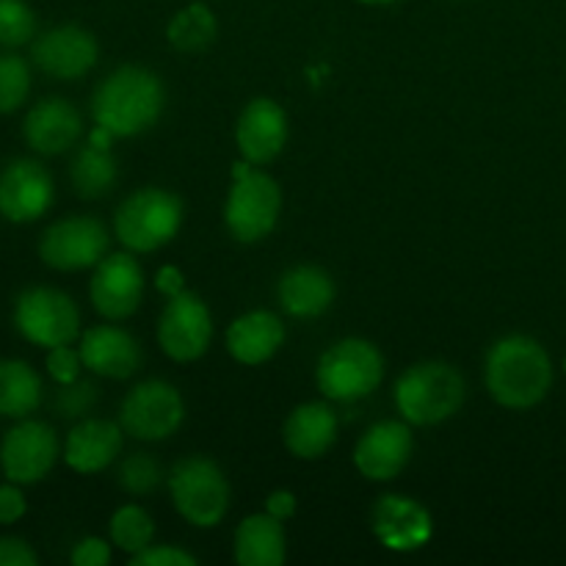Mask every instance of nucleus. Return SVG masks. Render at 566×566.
I'll use <instances>...</instances> for the list:
<instances>
[{
  "label": "nucleus",
  "mask_w": 566,
  "mask_h": 566,
  "mask_svg": "<svg viewBox=\"0 0 566 566\" xmlns=\"http://www.w3.org/2000/svg\"><path fill=\"white\" fill-rule=\"evenodd\" d=\"M166 88L153 70L119 66L92 94V116L114 138H133L158 125Z\"/></svg>",
  "instance_id": "obj_1"
},
{
  "label": "nucleus",
  "mask_w": 566,
  "mask_h": 566,
  "mask_svg": "<svg viewBox=\"0 0 566 566\" xmlns=\"http://www.w3.org/2000/svg\"><path fill=\"white\" fill-rule=\"evenodd\" d=\"M486 390L501 407L531 409L553 387V359L539 340L528 335L501 337L486 354Z\"/></svg>",
  "instance_id": "obj_2"
},
{
  "label": "nucleus",
  "mask_w": 566,
  "mask_h": 566,
  "mask_svg": "<svg viewBox=\"0 0 566 566\" xmlns=\"http://www.w3.org/2000/svg\"><path fill=\"white\" fill-rule=\"evenodd\" d=\"M392 396L407 423L437 426L462 409L468 390L462 374L453 365L431 359L403 370Z\"/></svg>",
  "instance_id": "obj_3"
},
{
  "label": "nucleus",
  "mask_w": 566,
  "mask_h": 566,
  "mask_svg": "<svg viewBox=\"0 0 566 566\" xmlns=\"http://www.w3.org/2000/svg\"><path fill=\"white\" fill-rule=\"evenodd\" d=\"M182 227V202L166 188H142L116 208L114 232L133 254H149L177 238Z\"/></svg>",
  "instance_id": "obj_4"
},
{
  "label": "nucleus",
  "mask_w": 566,
  "mask_h": 566,
  "mask_svg": "<svg viewBox=\"0 0 566 566\" xmlns=\"http://www.w3.org/2000/svg\"><path fill=\"white\" fill-rule=\"evenodd\" d=\"M381 379H385V357L374 343L363 337L337 340L321 354L318 368H315L318 390L329 401L340 403L368 398L370 392L379 390Z\"/></svg>",
  "instance_id": "obj_5"
},
{
  "label": "nucleus",
  "mask_w": 566,
  "mask_h": 566,
  "mask_svg": "<svg viewBox=\"0 0 566 566\" xmlns=\"http://www.w3.org/2000/svg\"><path fill=\"white\" fill-rule=\"evenodd\" d=\"M169 492L177 514L193 528H216L230 512V484L208 457H186L171 468Z\"/></svg>",
  "instance_id": "obj_6"
},
{
  "label": "nucleus",
  "mask_w": 566,
  "mask_h": 566,
  "mask_svg": "<svg viewBox=\"0 0 566 566\" xmlns=\"http://www.w3.org/2000/svg\"><path fill=\"white\" fill-rule=\"evenodd\" d=\"M282 213V191L274 177L252 169V164L238 166L235 182L227 193L224 221L235 241L258 243L274 232Z\"/></svg>",
  "instance_id": "obj_7"
},
{
  "label": "nucleus",
  "mask_w": 566,
  "mask_h": 566,
  "mask_svg": "<svg viewBox=\"0 0 566 566\" xmlns=\"http://www.w3.org/2000/svg\"><path fill=\"white\" fill-rule=\"evenodd\" d=\"M14 326L33 346H70L81 340V310L64 291L28 287L14 302Z\"/></svg>",
  "instance_id": "obj_8"
},
{
  "label": "nucleus",
  "mask_w": 566,
  "mask_h": 566,
  "mask_svg": "<svg viewBox=\"0 0 566 566\" xmlns=\"http://www.w3.org/2000/svg\"><path fill=\"white\" fill-rule=\"evenodd\" d=\"M186 420V401L180 390L164 379H147L133 387L119 407V426L125 434L142 442H160L175 434Z\"/></svg>",
  "instance_id": "obj_9"
},
{
  "label": "nucleus",
  "mask_w": 566,
  "mask_h": 566,
  "mask_svg": "<svg viewBox=\"0 0 566 566\" xmlns=\"http://www.w3.org/2000/svg\"><path fill=\"white\" fill-rule=\"evenodd\" d=\"M111 235L105 224L92 216H66L44 230L39 258L55 271L94 269L108 254Z\"/></svg>",
  "instance_id": "obj_10"
},
{
  "label": "nucleus",
  "mask_w": 566,
  "mask_h": 566,
  "mask_svg": "<svg viewBox=\"0 0 566 566\" xmlns=\"http://www.w3.org/2000/svg\"><path fill=\"white\" fill-rule=\"evenodd\" d=\"M213 340V318L197 293L180 291L169 296L158 321V343L175 363H197Z\"/></svg>",
  "instance_id": "obj_11"
},
{
  "label": "nucleus",
  "mask_w": 566,
  "mask_h": 566,
  "mask_svg": "<svg viewBox=\"0 0 566 566\" xmlns=\"http://www.w3.org/2000/svg\"><path fill=\"white\" fill-rule=\"evenodd\" d=\"M59 453L61 446L53 426L22 418L14 429L6 431L0 442V468L14 484H39L55 468Z\"/></svg>",
  "instance_id": "obj_12"
},
{
  "label": "nucleus",
  "mask_w": 566,
  "mask_h": 566,
  "mask_svg": "<svg viewBox=\"0 0 566 566\" xmlns=\"http://www.w3.org/2000/svg\"><path fill=\"white\" fill-rule=\"evenodd\" d=\"M144 287H147V282H144L138 260L130 252H116L105 254L94 265L88 298L105 321H125L142 307Z\"/></svg>",
  "instance_id": "obj_13"
},
{
  "label": "nucleus",
  "mask_w": 566,
  "mask_h": 566,
  "mask_svg": "<svg viewBox=\"0 0 566 566\" xmlns=\"http://www.w3.org/2000/svg\"><path fill=\"white\" fill-rule=\"evenodd\" d=\"M55 186L50 171L39 160H11L0 171V216L14 224L36 221L53 208Z\"/></svg>",
  "instance_id": "obj_14"
},
{
  "label": "nucleus",
  "mask_w": 566,
  "mask_h": 566,
  "mask_svg": "<svg viewBox=\"0 0 566 566\" xmlns=\"http://www.w3.org/2000/svg\"><path fill=\"white\" fill-rule=\"evenodd\" d=\"M31 59L44 75L59 81H77L94 70L99 59L97 39L81 25H59L36 36Z\"/></svg>",
  "instance_id": "obj_15"
},
{
  "label": "nucleus",
  "mask_w": 566,
  "mask_h": 566,
  "mask_svg": "<svg viewBox=\"0 0 566 566\" xmlns=\"http://www.w3.org/2000/svg\"><path fill=\"white\" fill-rule=\"evenodd\" d=\"M415 451V434L407 420H381L359 437L354 464L368 481H392L401 475Z\"/></svg>",
  "instance_id": "obj_16"
},
{
  "label": "nucleus",
  "mask_w": 566,
  "mask_h": 566,
  "mask_svg": "<svg viewBox=\"0 0 566 566\" xmlns=\"http://www.w3.org/2000/svg\"><path fill=\"white\" fill-rule=\"evenodd\" d=\"M235 144L243 160L252 166H265L280 158L287 144L285 108L271 97L252 99L235 122Z\"/></svg>",
  "instance_id": "obj_17"
},
{
  "label": "nucleus",
  "mask_w": 566,
  "mask_h": 566,
  "mask_svg": "<svg viewBox=\"0 0 566 566\" xmlns=\"http://www.w3.org/2000/svg\"><path fill=\"white\" fill-rule=\"evenodd\" d=\"M370 528L374 536L396 553H412L429 545L434 534L431 514L423 503L412 501L407 495H385L370 512Z\"/></svg>",
  "instance_id": "obj_18"
},
{
  "label": "nucleus",
  "mask_w": 566,
  "mask_h": 566,
  "mask_svg": "<svg viewBox=\"0 0 566 566\" xmlns=\"http://www.w3.org/2000/svg\"><path fill=\"white\" fill-rule=\"evenodd\" d=\"M81 357L86 370L105 379H130L144 365V348L127 329L114 324L92 326L81 335Z\"/></svg>",
  "instance_id": "obj_19"
},
{
  "label": "nucleus",
  "mask_w": 566,
  "mask_h": 566,
  "mask_svg": "<svg viewBox=\"0 0 566 566\" xmlns=\"http://www.w3.org/2000/svg\"><path fill=\"white\" fill-rule=\"evenodd\" d=\"M83 136V116L70 99L48 97L28 111L22 138L39 155H61Z\"/></svg>",
  "instance_id": "obj_20"
},
{
  "label": "nucleus",
  "mask_w": 566,
  "mask_h": 566,
  "mask_svg": "<svg viewBox=\"0 0 566 566\" xmlns=\"http://www.w3.org/2000/svg\"><path fill=\"white\" fill-rule=\"evenodd\" d=\"M122 446H125V429L119 423L103 418H83L66 434L64 462L81 475L103 473L119 457Z\"/></svg>",
  "instance_id": "obj_21"
},
{
  "label": "nucleus",
  "mask_w": 566,
  "mask_h": 566,
  "mask_svg": "<svg viewBox=\"0 0 566 566\" xmlns=\"http://www.w3.org/2000/svg\"><path fill=\"white\" fill-rule=\"evenodd\" d=\"M335 280L321 265H296L276 285V302L291 318H321L335 304Z\"/></svg>",
  "instance_id": "obj_22"
},
{
  "label": "nucleus",
  "mask_w": 566,
  "mask_h": 566,
  "mask_svg": "<svg viewBox=\"0 0 566 566\" xmlns=\"http://www.w3.org/2000/svg\"><path fill=\"white\" fill-rule=\"evenodd\" d=\"M285 343V324L276 313L252 310L227 326V352L241 365H263Z\"/></svg>",
  "instance_id": "obj_23"
},
{
  "label": "nucleus",
  "mask_w": 566,
  "mask_h": 566,
  "mask_svg": "<svg viewBox=\"0 0 566 566\" xmlns=\"http://www.w3.org/2000/svg\"><path fill=\"white\" fill-rule=\"evenodd\" d=\"M337 440V415L329 403H298L282 426V442L296 459H321Z\"/></svg>",
  "instance_id": "obj_24"
},
{
  "label": "nucleus",
  "mask_w": 566,
  "mask_h": 566,
  "mask_svg": "<svg viewBox=\"0 0 566 566\" xmlns=\"http://www.w3.org/2000/svg\"><path fill=\"white\" fill-rule=\"evenodd\" d=\"M287 556V536L274 514H249L235 528L232 558L241 566H280Z\"/></svg>",
  "instance_id": "obj_25"
},
{
  "label": "nucleus",
  "mask_w": 566,
  "mask_h": 566,
  "mask_svg": "<svg viewBox=\"0 0 566 566\" xmlns=\"http://www.w3.org/2000/svg\"><path fill=\"white\" fill-rule=\"evenodd\" d=\"M72 188L81 199H103L105 193L114 191L119 180V164H116L111 147L88 142L72 158L70 166Z\"/></svg>",
  "instance_id": "obj_26"
},
{
  "label": "nucleus",
  "mask_w": 566,
  "mask_h": 566,
  "mask_svg": "<svg viewBox=\"0 0 566 566\" xmlns=\"http://www.w3.org/2000/svg\"><path fill=\"white\" fill-rule=\"evenodd\" d=\"M42 403V379L22 359H0V418L22 420Z\"/></svg>",
  "instance_id": "obj_27"
},
{
  "label": "nucleus",
  "mask_w": 566,
  "mask_h": 566,
  "mask_svg": "<svg viewBox=\"0 0 566 566\" xmlns=\"http://www.w3.org/2000/svg\"><path fill=\"white\" fill-rule=\"evenodd\" d=\"M219 36V20L205 3H188L166 25V39L180 53H202Z\"/></svg>",
  "instance_id": "obj_28"
},
{
  "label": "nucleus",
  "mask_w": 566,
  "mask_h": 566,
  "mask_svg": "<svg viewBox=\"0 0 566 566\" xmlns=\"http://www.w3.org/2000/svg\"><path fill=\"white\" fill-rule=\"evenodd\" d=\"M108 531L111 545H116L127 556H136V553L147 551L155 539L153 517L142 506H133V503L116 509L108 523Z\"/></svg>",
  "instance_id": "obj_29"
},
{
  "label": "nucleus",
  "mask_w": 566,
  "mask_h": 566,
  "mask_svg": "<svg viewBox=\"0 0 566 566\" xmlns=\"http://www.w3.org/2000/svg\"><path fill=\"white\" fill-rule=\"evenodd\" d=\"M31 94V66L17 53H0V114H14Z\"/></svg>",
  "instance_id": "obj_30"
},
{
  "label": "nucleus",
  "mask_w": 566,
  "mask_h": 566,
  "mask_svg": "<svg viewBox=\"0 0 566 566\" xmlns=\"http://www.w3.org/2000/svg\"><path fill=\"white\" fill-rule=\"evenodd\" d=\"M36 36V14L25 0H0V48H22Z\"/></svg>",
  "instance_id": "obj_31"
},
{
  "label": "nucleus",
  "mask_w": 566,
  "mask_h": 566,
  "mask_svg": "<svg viewBox=\"0 0 566 566\" xmlns=\"http://www.w3.org/2000/svg\"><path fill=\"white\" fill-rule=\"evenodd\" d=\"M164 481V470L149 453H130L119 464V486L127 495H149Z\"/></svg>",
  "instance_id": "obj_32"
},
{
  "label": "nucleus",
  "mask_w": 566,
  "mask_h": 566,
  "mask_svg": "<svg viewBox=\"0 0 566 566\" xmlns=\"http://www.w3.org/2000/svg\"><path fill=\"white\" fill-rule=\"evenodd\" d=\"M99 401V387L88 379H75L70 385H59L55 392V415L66 420L88 418Z\"/></svg>",
  "instance_id": "obj_33"
},
{
  "label": "nucleus",
  "mask_w": 566,
  "mask_h": 566,
  "mask_svg": "<svg viewBox=\"0 0 566 566\" xmlns=\"http://www.w3.org/2000/svg\"><path fill=\"white\" fill-rule=\"evenodd\" d=\"M83 368L86 365H83L81 348H72V343L70 346L48 348V374L59 385H70V381L81 379Z\"/></svg>",
  "instance_id": "obj_34"
},
{
  "label": "nucleus",
  "mask_w": 566,
  "mask_h": 566,
  "mask_svg": "<svg viewBox=\"0 0 566 566\" xmlns=\"http://www.w3.org/2000/svg\"><path fill=\"white\" fill-rule=\"evenodd\" d=\"M193 564H197V558H193L191 553L171 545H158V547L149 545L147 551L130 556V566H193Z\"/></svg>",
  "instance_id": "obj_35"
},
{
  "label": "nucleus",
  "mask_w": 566,
  "mask_h": 566,
  "mask_svg": "<svg viewBox=\"0 0 566 566\" xmlns=\"http://www.w3.org/2000/svg\"><path fill=\"white\" fill-rule=\"evenodd\" d=\"M70 562L75 566H108L111 564V545L99 536H86L75 545Z\"/></svg>",
  "instance_id": "obj_36"
},
{
  "label": "nucleus",
  "mask_w": 566,
  "mask_h": 566,
  "mask_svg": "<svg viewBox=\"0 0 566 566\" xmlns=\"http://www.w3.org/2000/svg\"><path fill=\"white\" fill-rule=\"evenodd\" d=\"M28 503L22 495L20 484L9 481V484L0 486V525H14L25 517Z\"/></svg>",
  "instance_id": "obj_37"
},
{
  "label": "nucleus",
  "mask_w": 566,
  "mask_h": 566,
  "mask_svg": "<svg viewBox=\"0 0 566 566\" xmlns=\"http://www.w3.org/2000/svg\"><path fill=\"white\" fill-rule=\"evenodd\" d=\"M39 556L25 539L17 536H3L0 539V566H36Z\"/></svg>",
  "instance_id": "obj_38"
},
{
  "label": "nucleus",
  "mask_w": 566,
  "mask_h": 566,
  "mask_svg": "<svg viewBox=\"0 0 566 566\" xmlns=\"http://www.w3.org/2000/svg\"><path fill=\"white\" fill-rule=\"evenodd\" d=\"M265 512L274 514L276 520H282V523H285V520H291L293 514H296V495L287 490L271 492L269 501H265Z\"/></svg>",
  "instance_id": "obj_39"
},
{
  "label": "nucleus",
  "mask_w": 566,
  "mask_h": 566,
  "mask_svg": "<svg viewBox=\"0 0 566 566\" xmlns=\"http://www.w3.org/2000/svg\"><path fill=\"white\" fill-rule=\"evenodd\" d=\"M158 287L164 293H169V296H175V293H180V291H186V287H182V280H180V271L177 269H164L158 274Z\"/></svg>",
  "instance_id": "obj_40"
},
{
  "label": "nucleus",
  "mask_w": 566,
  "mask_h": 566,
  "mask_svg": "<svg viewBox=\"0 0 566 566\" xmlns=\"http://www.w3.org/2000/svg\"><path fill=\"white\" fill-rule=\"evenodd\" d=\"M359 3H368V6H390L396 0H359Z\"/></svg>",
  "instance_id": "obj_41"
},
{
  "label": "nucleus",
  "mask_w": 566,
  "mask_h": 566,
  "mask_svg": "<svg viewBox=\"0 0 566 566\" xmlns=\"http://www.w3.org/2000/svg\"><path fill=\"white\" fill-rule=\"evenodd\" d=\"M564 370H566V359H564Z\"/></svg>",
  "instance_id": "obj_42"
}]
</instances>
